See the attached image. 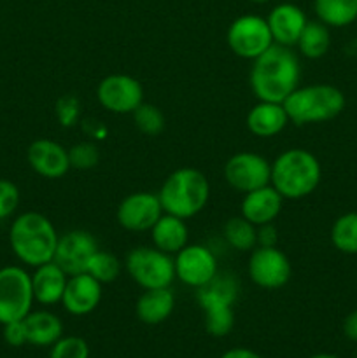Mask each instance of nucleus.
<instances>
[{
  "label": "nucleus",
  "mask_w": 357,
  "mask_h": 358,
  "mask_svg": "<svg viewBox=\"0 0 357 358\" xmlns=\"http://www.w3.org/2000/svg\"><path fill=\"white\" fill-rule=\"evenodd\" d=\"M301 63L293 48L273 44L252 62L248 84L258 101L284 103L300 86Z\"/></svg>",
  "instance_id": "f257e3e1"
},
{
  "label": "nucleus",
  "mask_w": 357,
  "mask_h": 358,
  "mask_svg": "<svg viewBox=\"0 0 357 358\" xmlns=\"http://www.w3.org/2000/svg\"><path fill=\"white\" fill-rule=\"evenodd\" d=\"M58 238L51 220L38 212L20 213L9 227V245L14 257L34 269L55 259Z\"/></svg>",
  "instance_id": "f03ea898"
},
{
  "label": "nucleus",
  "mask_w": 357,
  "mask_h": 358,
  "mask_svg": "<svg viewBox=\"0 0 357 358\" xmlns=\"http://www.w3.org/2000/svg\"><path fill=\"white\" fill-rule=\"evenodd\" d=\"M322 180V166L314 152L307 149L284 150L272 163L270 184L284 199H303L315 192Z\"/></svg>",
  "instance_id": "7ed1b4c3"
},
{
  "label": "nucleus",
  "mask_w": 357,
  "mask_h": 358,
  "mask_svg": "<svg viewBox=\"0 0 357 358\" xmlns=\"http://www.w3.org/2000/svg\"><path fill=\"white\" fill-rule=\"evenodd\" d=\"M164 213L188 220L205 210L210 199V182L196 168L184 166L172 171L158 191Z\"/></svg>",
  "instance_id": "20e7f679"
},
{
  "label": "nucleus",
  "mask_w": 357,
  "mask_h": 358,
  "mask_svg": "<svg viewBox=\"0 0 357 358\" xmlns=\"http://www.w3.org/2000/svg\"><path fill=\"white\" fill-rule=\"evenodd\" d=\"M282 105L293 124L308 126L338 117L345 110L346 98L340 87L318 83L298 86Z\"/></svg>",
  "instance_id": "39448f33"
},
{
  "label": "nucleus",
  "mask_w": 357,
  "mask_h": 358,
  "mask_svg": "<svg viewBox=\"0 0 357 358\" xmlns=\"http://www.w3.org/2000/svg\"><path fill=\"white\" fill-rule=\"evenodd\" d=\"M125 269L144 290L164 289L175 280L174 257L156 247L132 248L125 259Z\"/></svg>",
  "instance_id": "423d86ee"
},
{
  "label": "nucleus",
  "mask_w": 357,
  "mask_h": 358,
  "mask_svg": "<svg viewBox=\"0 0 357 358\" xmlns=\"http://www.w3.org/2000/svg\"><path fill=\"white\" fill-rule=\"evenodd\" d=\"M34 303L30 273L21 266L0 268V325L23 320Z\"/></svg>",
  "instance_id": "0eeeda50"
},
{
  "label": "nucleus",
  "mask_w": 357,
  "mask_h": 358,
  "mask_svg": "<svg viewBox=\"0 0 357 358\" xmlns=\"http://www.w3.org/2000/svg\"><path fill=\"white\" fill-rule=\"evenodd\" d=\"M226 42L234 56L251 62H254L275 44L266 17L258 14H244L237 17L227 28Z\"/></svg>",
  "instance_id": "6e6552de"
},
{
  "label": "nucleus",
  "mask_w": 357,
  "mask_h": 358,
  "mask_svg": "<svg viewBox=\"0 0 357 358\" xmlns=\"http://www.w3.org/2000/svg\"><path fill=\"white\" fill-rule=\"evenodd\" d=\"M247 273L259 289L276 290L289 283L293 266L279 247H255L248 257Z\"/></svg>",
  "instance_id": "1a4fd4ad"
},
{
  "label": "nucleus",
  "mask_w": 357,
  "mask_h": 358,
  "mask_svg": "<svg viewBox=\"0 0 357 358\" xmlns=\"http://www.w3.org/2000/svg\"><path fill=\"white\" fill-rule=\"evenodd\" d=\"M223 173L231 189L245 194L270 184L272 163L261 154L241 150L226 161Z\"/></svg>",
  "instance_id": "9d476101"
},
{
  "label": "nucleus",
  "mask_w": 357,
  "mask_h": 358,
  "mask_svg": "<svg viewBox=\"0 0 357 358\" xmlns=\"http://www.w3.org/2000/svg\"><path fill=\"white\" fill-rule=\"evenodd\" d=\"M97 100L111 114H133L144 103V87L128 73H111L98 83Z\"/></svg>",
  "instance_id": "9b49d317"
},
{
  "label": "nucleus",
  "mask_w": 357,
  "mask_h": 358,
  "mask_svg": "<svg viewBox=\"0 0 357 358\" xmlns=\"http://www.w3.org/2000/svg\"><path fill=\"white\" fill-rule=\"evenodd\" d=\"M175 278L191 289H202L219 275L217 257L209 247L200 243H188L174 255Z\"/></svg>",
  "instance_id": "f8f14e48"
},
{
  "label": "nucleus",
  "mask_w": 357,
  "mask_h": 358,
  "mask_svg": "<svg viewBox=\"0 0 357 358\" xmlns=\"http://www.w3.org/2000/svg\"><path fill=\"white\" fill-rule=\"evenodd\" d=\"M163 213V206L158 194L139 191L121 199L115 210V220L122 229L130 233H146V231H150V227L158 222Z\"/></svg>",
  "instance_id": "ddd939ff"
},
{
  "label": "nucleus",
  "mask_w": 357,
  "mask_h": 358,
  "mask_svg": "<svg viewBox=\"0 0 357 358\" xmlns=\"http://www.w3.org/2000/svg\"><path fill=\"white\" fill-rule=\"evenodd\" d=\"M98 241L91 233L84 229H72L62 234L56 245L52 261L69 276L86 273L91 257L97 254Z\"/></svg>",
  "instance_id": "4468645a"
},
{
  "label": "nucleus",
  "mask_w": 357,
  "mask_h": 358,
  "mask_svg": "<svg viewBox=\"0 0 357 358\" xmlns=\"http://www.w3.org/2000/svg\"><path fill=\"white\" fill-rule=\"evenodd\" d=\"M27 161L31 170L42 178L56 180L69 173V149L49 138H37L27 150Z\"/></svg>",
  "instance_id": "2eb2a0df"
},
{
  "label": "nucleus",
  "mask_w": 357,
  "mask_h": 358,
  "mask_svg": "<svg viewBox=\"0 0 357 358\" xmlns=\"http://www.w3.org/2000/svg\"><path fill=\"white\" fill-rule=\"evenodd\" d=\"M102 301V283L88 273L69 276L62 304L66 313L74 317H84L93 313Z\"/></svg>",
  "instance_id": "dca6fc26"
},
{
  "label": "nucleus",
  "mask_w": 357,
  "mask_h": 358,
  "mask_svg": "<svg viewBox=\"0 0 357 358\" xmlns=\"http://www.w3.org/2000/svg\"><path fill=\"white\" fill-rule=\"evenodd\" d=\"M273 42L286 48H296V42L303 31L308 17L300 6L290 2H282L270 10L266 17Z\"/></svg>",
  "instance_id": "f3484780"
},
{
  "label": "nucleus",
  "mask_w": 357,
  "mask_h": 358,
  "mask_svg": "<svg viewBox=\"0 0 357 358\" xmlns=\"http://www.w3.org/2000/svg\"><path fill=\"white\" fill-rule=\"evenodd\" d=\"M284 208V198L272 184L245 192L240 205V215L255 227L275 222Z\"/></svg>",
  "instance_id": "a211bd4d"
},
{
  "label": "nucleus",
  "mask_w": 357,
  "mask_h": 358,
  "mask_svg": "<svg viewBox=\"0 0 357 358\" xmlns=\"http://www.w3.org/2000/svg\"><path fill=\"white\" fill-rule=\"evenodd\" d=\"M30 276L35 303L42 304V306H52V304L62 303L69 275L55 261L35 268Z\"/></svg>",
  "instance_id": "6ab92c4d"
},
{
  "label": "nucleus",
  "mask_w": 357,
  "mask_h": 358,
  "mask_svg": "<svg viewBox=\"0 0 357 358\" xmlns=\"http://www.w3.org/2000/svg\"><path fill=\"white\" fill-rule=\"evenodd\" d=\"M248 131L259 138H272L282 133L289 124V115L282 103L275 101H258L247 114Z\"/></svg>",
  "instance_id": "aec40b11"
},
{
  "label": "nucleus",
  "mask_w": 357,
  "mask_h": 358,
  "mask_svg": "<svg viewBox=\"0 0 357 358\" xmlns=\"http://www.w3.org/2000/svg\"><path fill=\"white\" fill-rule=\"evenodd\" d=\"M149 233L153 247L168 255L178 254L189 243V229L186 220L170 213H163L150 227Z\"/></svg>",
  "instance_id": "412c9836"
},
{
  "label": "nucleus",
  "mask_w": 357,
  "mask_h": 358,
  "mask_svg": "<svg viewBox=\"0 0 357 358\" xmlns=\"http://www.w3.org/2000/svg\"><path fill=\"white\" fill-rule=\"evenodd\" d=\"M175 310V294L170 287L164 289L144 290L142 296L136 299L135 313L142 324L160 325L170 318Z\"/></svg>",
  "instance_id": "4be33fe9"
},
{
  "label": "nucleus",
  "mask_w": 357,
  "mask_h": 358,
  "mask_svg": "<svg viewBox=\"0 0 357 358\" xmlns=\"http://www.w3.org/2000/svg\"><path fill=\"white\" fill-rule=\"evenodd\" d=\"M28 345L52 346L63 336V324L51 311H30L23 318Z\"/></svg>",
  "instance_id": "5701e85b"
},
{
  "label": "nucleus",
  "mask_w": 357,
  "mask_h": 358,
  "mask_svg": "<svg viewBox=\"0 0 357 358\" xmlns=\"http://www.w3.org/2000/svg\"><path fill=\"white\" fill-rule=\"evenodd\" d=\"M296 48L300 55L307 59L324 58L331 48V31H329L328 24L318 20H308L300 38H298Z\"/></svg>",
  "instance_id": "b1692460"
},
{
  "label": "nucleus",
  "mask_w": 357,
  "mask_h": 358,
  "mask_svg": "<svg viewBox=\"0 0 357 358\" xmlns=\"http://www.w3.org/2000/svg\"><path fill=\"white\" fill-rule=\"evenodd\" d=\"M314 10L329 28H343L357 20V0H314Z\"/></svg>",
  "instance_id": "393cba45"
},
{
  "label": "nucleus",
  "mask_w": 357,
  "mask_h": 358,
  "mask_svg": "<svg viewBox=\"0 0 357 358\" xmlns=\"http://www.w3.org/2000/svg\"><path fill=\"white\" fill-rule=\"evenodd\" d=\"M238 299V283L227 275H217L212 282L198 289L202 310L212 306H233Z\"/></svg>",
  "instance_id": "a878e982"
},
{
  "label": "nucleus",
  "mask_w": 357,
  "mask_h": 358,
  "mask_svg": "<svg viewBox=\"0 0 357 358\" xmlns=\"http://www.w3.org/2000/svg\"><path fill=\"white\" fill-rule=\"evenodd\" d=\"M223 236L226 243L237 252H252L258 247V227L241 215L226 220Z\"/></svg>",
  "instance_id": "bb28decb"
},
{
  "label": "nucleus",
  "mask_w": 357,
  "mask_h": 358,
  "mask_svg": "<svg viewBox=\"0 0 357 358\" xmlns=\"http://www.w3.org/2000/svg\"><path fill=\"white\" fill-rule=\"evenodd\" d=\"M331 243L345 255H357V212L340 215L331 226Z\"/></svg>",
  "instance_id": "cd10ccee"
},
{
  "label": "nucleus",
  "mask_w": 357,
  "mask_h": 358,
  "mask_svg": "<svg viewBox=\"0 0 357 358\" xmlns=\"http://www.w3.org/2000/svg\"><path fill=\"white\" fill-rule=\"evenodd\" d=\"M122 266L125 264L119 261L118 255H114L112 252L100 250V248H98L97 254L91 257L90 264H88L86 273L104 285V283L115 282V280L121 276Z\"/></svg>",
  "instance_id": "c85d7f7f"
},
{
  "label": "nucleus",
  "mask_w": 357,
  "mask_h": 358,
  "mask_svg": "<svg viewBox=\"0 0 357 358\" xmlns=\"http://www.w3.org/2000/svg\"><path fill=\"white\" fill-rule=\"evenodd\" d=\"M132 115L135 128L147 136H158L164 129V124H167L164 114L160 110V107L153 103H146V101L139 105Z\"/></svg>",
  "instance_id": "c756f323"
},
{
  "label": "nucleus",
  "mask_w": 357,
  "mask_h": 358,
  "mask_svg": "<svg viewBox=\"0 0 357 358\" xmlns=\"http://www.w3.org/2000/svg\"><path fill=\"white\" fill-rule=\"evenodd\" d=\"M205 313V329L214 338H224L234 325L233 306H212L203 310Z\"/></svg>",
  "instance_id": "7c9ffc66"
},
{
  "label": "nucleus",
  "mask_w": 357,
  "mask_h": 358,
  "mask_svg": "<svg viewBox=\"0 0 357 358\" xmlns=\"http://www.w3.org/2000/svg\"><path fill=\"white\" fill-rule=\"evenodd\" d=\"M70 168L79 171L93 170L100 161V150L93 142H79L69 149Z\"/></svg>",
  "instance_id": "2f4dec72"
},
{
  "label": "nucleus",
  "mask_w": 357,
  "mask_h": 358,
  "mask_svg": "<svg viewBox=\"0 0 357 358\" xmlns=\"http://www.w3.org/2000/svg\"><path fill=\"white\" fill-rule=\"evenodd\" d=\"M49 358H90V346L79 336H62L51 346Z\"/></svg>",
  "instance_id": "473e14b6"
},
{
  "label": "nucleus",
  "mask_w": 357,
  "mask_h": 358,
  "mask_svg": "<svg viewBox=\"0 0 357 358\" xmlns=\"http://www.w3.org/2000/svg\"><path fill=\"white\" fill-rule=\"evenodd\" d=\"M20 189L14 182L0 178V220L9 219L20 206Z\"/></svg>",
  "instance_id": "72a5a7b5"
},
{
  "label": "nucleus",
  "mask_w": 357,
  "mask_h": 358,
  "mask_svg": "<svg viewBox=\"0 0 357 358\" xmlns=\"http://www.w3.org/2000/svg\"><path fill=\"white\" fill-rule=\"evenodd\" d=\"M79 100H77L76 96H72V94L59 98L58 103H56V115H58L59 124L65 126V128H70V126L76 124V122L79 121Z\"/></svg>",
  "instance_id": "f704fd0d"
},
{
  "label": "nucleus",
  "mask_w": 357,
  "mask_h": 358,
  "mask_svg": "<svg viewBox=\"0 0 357 358\" xmlns=\"http://www.w3.org/2000/svg\"><path fill=\"white\" fill-rule=\"evenodd\" d=\"M4 339L9 346L20 348V346L28 345L27 339V329H24L23 320L10 322V324L4 325Z\"/></svg>",
  "instance_id": "c9c22d12"
},
{
  "label": "nucleus",
  "mask_w": 357,
  "mask_h": 358,
  "mask_svg": "<svg viewBox=\"0 0 357 358\" xmlns=\"http://www.w3.org/2000/svg\"><path fill=\"white\" fill-rule=\"evenodd\" d=\"M279 243V229L275 222L258 227V247H276Z\"/></svg>",
  "instance_id": "e433bc0d"
},
{
  "label": "nucleus",
  "mask_w": 357,
  "mask_h": 358,
  "mask_svg": "<svg viewBox=\"0 0 357 358\" xmlns=\"http://www.w3.org/2000/svg\"><path fill=\"white\" fill-rule=\"evenodd\" d=\"M343 334L346 339L357 343V310L346 315L345 320H343Z\"/></svg>",
  "instance_id": "4c0bfd02"
},
{
  "label": "nucleus",
  "mask_w": 357,
  "mask_h": 358,
  "mask_svg": "<svg viewBox=\"0 0 357 358\" xmlns=\"http://www.w3.org/2000/svg\"><path fill=\"white\" fill-rule=\"evenodd\" d=\"M220 358H262L259 357L258 353L252 352L248 348H233V350H227Z\"/></svg>",
  "instance_id": "58836bf2"
},
{
  "label": "nucleus",
  "mask_w": 357,
  "mask_h": 358,
  "mask_svg": "<svg viewBox=\"0 0 357 358\" xmlns=\"http://www.w3.org/2000/svg\"><path fill=\"white\" fill-rule=\"evenodd\" d=\"M310 358H338L336 355H331V353H317V355L310 357Z\"/></svg>",
  "instance_id": "ea45409f"
},
{
  "label": "nucleus",
  "mask_w": 357,
  "mask_h": 358,
  "mask_svg": "<svg viewBox=\"0 0 357 358\" xmlns=\"http://www.w3.org/2000/svg\"><path fill=\"white\" fill-rule=\"evenodd\" d=\"M251 2H254V3H266V2H270V0H251Z\"/></svg>",
  "instance_id": "a19ab883"
}]
</instances>
